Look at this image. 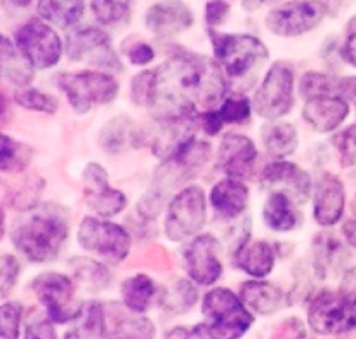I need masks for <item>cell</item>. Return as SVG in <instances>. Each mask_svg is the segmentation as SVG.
Instances as JSON below:
<instances>
[{
  "instance_id": "obj_8",
  "label": "cell",
  "mask_w": 356,
  "mask_h": 339,
  "mask_svg": "<svg viewBox=\"0 0 356 339\" xmlns=\"http://www.w3.org/2000/svg\"><path fill=\"white\" fill-rule=\"evenodd\" d=\"M296 93L298 82L294 65L285 59H278L271 63L254 90V96L250 97L254 113L266 122L284 120L294 110Z\"/></svg>"
},
{
  "instance_id": "obj_20",
  "label": "cell",
  "mask_w": 356,
  "mask_h": 339,
  "mask_svg": "<svg viewBox=\"0 0 356 339\" xmlns=\"http://www.w3.org/2000/svg\"><path fill=\"white\" fill-rule=\"evenodd\" d=\"M259 159V150L252 138L240 132H228L221 138L216 152V167L226 178L243 180L256 167Z\"/></svg>"
},
{
  "instance_id": "obj_13",
  "label": "cell",
  "mask_w": 356,
  "mask_h": 339,
  "mask_svg": "<svg viewBox=\"0 0 356 339\" xmlns=\"http://www.w3.org/2000/svg\"><path fill=\"white\" fill-rule=\"evenodd\" d=\"M13 40L31 68L40 72L58 66L65 56V38L59 35L58 28L38 16L21 23Z\"/></svg>"
},
{
  "instance_id": "obj_12",
  "label": "cell",
  "mask_w": 356,
  "mask_h": 339,
  "mask_svg": "<svg viewBox=\"0 0 356 339\" xmlns=\"http://www.w3.org/2000/svg\"><path fill=\"white\" fill-rule=\"evenodd\" d=\"M30 287L45 315L56 326L73 324L82 313L83 303L76 298L79 287L68 274L44 271L31 281Z\"/></svg>"
},
{
  "instance_id": "obj_19",
  "label": "cell",
  "mask_w": 356,
  "mask_h": 339,
  "mask_svg": "<svg viewBox=\"0 0 356 339\" xmlns=\"http://www.w3.org/2000/svg\"><path fill=\"white\" fill-rule=\"evenodd\" d=\"M143 24L156 38H172L191 30L195 13L183 0H159L143 14Z\"/></svg>"
},
{
  "instance_id": "obj_5",
  "label": "cell",
  "mask_w": 356,
  "mask_h": 339,
  "mask_svg": "<svg viewBox=\"0 0 356 339\" xmlns=\"http://www.w3.org/2000/svg\"><path fill=\"white\" fill-rule=\"evenodd\" d=\"M207 33L212 58L219 63L228 80L247 79L270 59V49L257 35L226 33L219 30H207Z\"/></svg>"
},
{
  "instance_id": "obj_38",
  "label": "cell",
  "mask_w": 356,
  "mask_h": 339,
  "mask_svg": "<svg viewBox=\"0 0 356 339\" xmlns=\"http://www.w3.org/2000/svg\"><path fill=\"white\" fill-rule=\"evenodd\" d=\"M44 188H45L44 178L31 174V176L24 178V180L21 181L19 187L10 190L9 204L13 205L16 211H21V212L33 211V209H37L38 204H40Z\"/></svg>"
},
{
  "instance_id": "obj_35",
  "label": "cell",
  "mask_w": 356,
  "mask_h": 339,
  "mask_svg": "<svg viewBox=\"0 0 356 339\" xmlns=\"http://www.w3.org/2000/svg\"><path fill=\"white\" fill-rule=\"evenodd\" d=\"M159 306L165 315L181 317L195 308L200 301L198 285L190 278H176L172 284L167 285L162 292H159Z\"/></svg>"
},
{
  "instance_id": "obj_9",
  "label": "cell",
  "mask_w": 356,
  "mask_h": 339,
  "mask_svg": "<svg viewBox=\"0 0 356 339\" xmlns=\"http://www.w3.org/2000/svg\"><path fill=\"white\" fill-rule=\"evenodd\" d=\"M80 249L97 258L104 265L118 267L129 258L132 249V233L120 223L111 219L86 216L76 228Z\"/></svg>"
},
{
  "instance_id": "obj_2",
  "label": "cell",
  "mask_w": 356,
  "mask_h": 339,
  "mask_svg": "<svg viewBox=\"0 0 356 339\" xmlns=\"http://www.w3.org/2000/svg\"><path fill=\"white\" fill-rule=\"evenodd\" d=\"M212 159V145L193 138L169 159L162 160L152 176V183L136 204V214L143 223H155L170 198L193 183Z\"/></svg>"
},
{
  "instance_id": "obj_36",
  "label": "cell",
  "mask_w": 356,
  "mask_h": 339,
  "mask_svg": "<svg viewBox=\"0 0 356 339\" xmlns=\"http://www.w3.org/2000/svg\"><path fill=\"white\" fill-rule=\"evenodd\" d=\"M63 339H108L106 305L96 299L83 303L82 313Z\"/></svg>"
},
{
  "instance_id": "obj_14",
  "label": "cell",
  "mask_w": 356,
  "mask_h": 339,
  "mask_svg": "<svg viewBox=\"0 0 356 339\" xmlns=\"http://www.w3.org/2000/svg\"><path fill=\"white\" fill-rule=\"evenodd\" d=\"M329 17L322 0H285L264 14V28L273 37L299 38L315 31Z\"/></svg>"
},
{
  "instance_id": "obj_30",
  "label": "cell",
  "mask_w": 356,
  "mask_h": 339,
  "mask_svg": "<svg viewBox=\"0 0 356 339\" xmlns=\"http://www.w3.org/2000/svg\"><path fill=\"white\" fill-rule=\"evenodd\" d=\"M35 79V70L23 58L13 38L0 33V86L14 89L28 87Z\"/></svg>"
},
{
  "instance_id": "obj_47",
  "label": "cell",
  "mask_w": 356,
  "mask_h": 339,
  "mask_svg": "<svg viewBox=\"0 0 356 339\" xmlns=\"http://www.w3.org/2000/svg\"><path fill=\"white\" fill-rule=\"evenodd\" d=\"M341 61L356 70V13L344 24L343 38L339 42Z\"/></svg>"
},
{
  "instance_id": "obj_58",
  "label": "cell",
  "mask_w": 356,
  "mask_h": 339,
  "mask_svg": "<svg viewBox=\"0 0 356 339\" xmlns=\"http://www.w3.org/2000/svg\"><path fill=\"white\" fill-rule=\"evenodd\" d=\"M353 214L356 216V194H355V198H353Z\"/></svg>"
},
{
  "instance_id": "obj_43",
  "label": "cell",
  "mask_w": 356,
  "mask_h": 339,
  "mask_svg": "<svg viewBox=\"0 0 356 339\" xmlns=\"http://www.w3.org/2000/svg\"><path fill=\"white\" fill-rule=\"evenodd\" d=\"M23 339H59L56 324L45 315L44 310H33L24 317Z\"/></svg>"
},
{
  "instance_id": "obj_21",
  "label": "cell",
  "mask_w": 356,
  "mask_h": 339,
  "mask_svg": "<svg viewBox=\"0 0 356 339\" xmlns=\"http://www.w3.org/2000/svg\"><path fill=\"white\" fill-rule=\"evenodd\" d=\"M351 249L343 237H336L329 230L316 233L312 242V271L318 281L341 277L351 267Z\"/></svg>"
},
{
  "instance_id": "obj_57",
  "label": "cell",
  "mask_w": 356,
  "mask_h": 339,
  "mask_svg": "<svg viewBox=\"0 0 356 339\" xmlns=\"http://www.w3.org/2000/svg\"><path fill=\"white\" fill-rule=\"evenodd\" d=\"M33 2L37 0H9V3H13L14 7H30Z\"/></svg>"
},
{
  "instance_id": "obj_1",
  "label": "cell",
  "mask_w": 356,
  "mask_h": 339,
  "mask_svg": "<svg viewBox=\"0 0 356 339\" xmlns=\"http://www.w3.org/2000/svg\"><path fill=\"white\" fill-rule=\"evenodd\" d=\"M155 97L149 113L155 120L195 118L228 96V77L212 56L184 47L170 49L155 66Z\"/></svg>"
},
{
  "instance_id": "obj_33",
  "label": "cell",
  "mask_w": 356,
  "mask_h": 339,
  "mask_svg": "<svg viewBox=\"0 0 356 339\" xmlns=\"http://www.w3.org/2000/svg\"><path fill=\"white\" fill-rule=\"evenodd\" d=\"M159 285L149 275L134 274L124 278L118 287L120 303L134 313H148L153 303L159 299Z\"/></svg>"
},
{
  "instance_id": "obj_48",
  "label": "cell",
  "mask_w": 356,
  "mask_h": 339,
  "mask_svg": "<svg viewBox=\"0 0 356 339\" xmlns=\"http://www.w3.org/2000/svg\"><path fill=\"white\" fill-rule=\"evenodd\" d=\"M308 324L299 317H287L277 324L270 339H306L308 338Z\"/></svg>"
},
{
  "instance_id": "obj_54",
  "label": "cell",
  "mask_w": 356,
  "mask_h": 339,
  "mask_svg": "<svg viewBox=\"0 0 356 339\" xmlns=\"http://www.w3.org/2000/svg\"><path fill=\"white\" fill-rule=\"evenodd\" d=\"M322 3L327 7L329 17H336L341 13V9H343L344 0H322Z\"/></svg>"
},
{
  "instance_id": "obj_16",
  "label": "cell",
  "mask_w": 356,
  "mask_h": 339,
  "mask_svg": "<svg viewBox=\"0 0 356 339\" xmlns=\"http://www.w3.org/2000/svg\"><path fill=\"white\" fill-rule=\"evenodd\" d=\"M83 202L92 216L111 219L127 209V195L110 184V174L99 162H87L80 174Z\"/></svg>"
},
{
  "instance_id": "obj_4",
  "label": "cell",
  "mask_w": 356,
  "mask_h": 339,
  "mask_svg": "<svg viewBox=\"0 0 356 339\" xmlns=\"http://www.w3.org/2000/svg\"><path fill=\"white\" fill-rule=\"evenodd\" d=\"M200 312L211 339H242L256 322V315L243 305L238 292L222 285H214L202 296Z\"/></svg>"
},
{
  "instance_id": "obj_44",
  "label": "cell",
  "mask_w": 356,
  "mask_h": 339,
  "mask_svg": "<svg viewBox=\"0 0 356 339\" xmlns=\"http://www.w3.org/2000/svg\"><path fill=\"white\" fill-rule=\"evenodd\" d=\"M122 54L132 66L138 68H148L156 59L155 47L143 38H127L122 44Z\"/></svg>"
},
{
  "instance_id": "obj_29",
  "label": "cell",
  "mask_w": 356,
  "mask_h": 339,
  "mask_svg": "<svg viewBox=\"0 0 356 339\" xmlns=\"http://www.w3.org/2000/svg\"><path fill=\"white\" fill-rule=\"evenodd\" d=\"M301 205L280 191H270L261 209V219L264 226L275 233L298 232L305 225V214Z\"/></svg>"
},
{
  "instance_id": "obj_31",
  "label": "cell",
  "mask_w": 356,
  "mask_h": 339,
  "mask_svg": "<svg viewBox=\"0 0 356 339\" xmlns=\"http://www.w3.org/2000/svg\"><path fill=\"white\" fill-rule=\"evenodd\" d=\"M264 152L273 160H284L294 155L299 148V131L292 122H266L259 132Z\"/></svg>"
},
{
  "instance_id": "obj_32",
  "label": "cell",
  "mask_w": 356,
  "mask_h": 339,
  "mask_svg": "<svg viewBox=\"0 0 356 339\" xmlns=\"http://www.w3.org/2000/svg\"><path fill=\"white\" fill-rule=\"evenodd\" d=\"M68 275L75 281L76 287L92 294L110 287L113 278L108 265L92 256H73L68 261Z\"/></svg>"
},
{
  "instance_id": "obj_41",
  "label": "cell",
  "mask_w": 356,
  "mask_h": 339,
  "mask_svg": "<svg viewBox=\"0 0 356 339\" xmlns=\"http://www.w3.org/2000/svg\"><path fill=\"white\" fill-rule=\"evenodd\" d=\"M334 152L337 155L341 169H355L356 167V122L344 125L341 131L330 138Z\"/></svg>"
},
{
  "instance_id": "obj_22",
  "label": "cell",
  "mask_w": 356,
  "mask_h": 339,
  "mask_svg": "<svg viewBox=\"0 0 356 339\" xmlns=\"http://www.w3.org/2000/svg\"><path fill=\"white\" fill-rule=\"evenodd\" d=\"M351 113V104L339 96L309 97L301 108L305 124L318 134H336L344 127Z\"/></svg>"
},
{
  "instance_id": "obj_37",
  "label": "cell",
  "mask_w": 356,
  "mask_h": 339,
  "mask_svg": "<svg viewBox=\"0 0 356 339\" xmlns=\"http://www.w3.org/2000/svg\"><path fill=\"white\" fill-rule=\"evenodd\" d=\"M136 0H89L94 19L103 28H120L132 17Z\"/></svg>"
},
{
  "instance_id": "obj_51",
  "label": "cell",
  "mask_w": 356,
  "mask_h": 339,
  "mask_svg": "<svg viewBox=\"0 0 356 339\" xmlns=\"http://www.w3.org/2000/svg\"><path fill=\"white\" fill-rule=\"evenodd\" d=\"M341 235L346 246L350 247L351 253L356 254V216L353 214L351 218H346L341 223Z\"/></svg>"
},
{
  "instance_id": "obj_28",
  "label": "cell",
  "mask_w": 356,
  "mask_h": 339,
  "mask_svg": "<svg viewBox=\"0 0 356 339\" xmlns=\"http://www.w3.org/2000/svg\"><path fill=\"white\" fill-rule=\"evenodd\" d=\"M233 267L250 278H268L277 267V249L268 240H247L232 253Z\"/></svg>"
},
{
  "instance_id": "obj_10",
  "label": "cell",
  "mask_w": 356,
  "mask_h": 339,
  "mask_svg": "<svg viewBox=\"0 0 356 339\" xmlns=\"http://www.w3.org/2000/svg\"><path fill=\"white\" fill-rule=\"evenodd\" d=\"M65 56L68 61L83 63L94 70L110 73H120L124 70L110 33L99 24H79L66 31Z\"/></svg>"
},
{
  "instance_id": "obj_15",
  "label": "cell",
  "mask_w": 356,
  "mask_h": 339,
  "mask_svg": "<svg viewBox=\"0 0 356 339\" xmlns=\"http://www.w3.org/2000/svg\"><path fill=\"white\" fill-rule=\"evenodd\" d=\"M222 244L212 233H200L184 244L183 268L186 277L198 287H214L225 274Z\"/></svg>"
},
{
  "instance_id": "obj_45",
  "label": "cell",
  "mask_w": 356,
  "mask_h": 339,
  "mask_svg": "<svg viewBox=\"0 0 356 339\" xmlns=\"http://www.w3.org/2000/svg\"><path fill=\"white\" fill-rule=\"evenodd\" d=\"M21 275V263L14 254H0V301L16 287Z\"/></svg>"
},
{
  "instance_id": "obj_24",
  "label": "cell",
  "mask_w": 356,
  "mask_h": 339,
  "mask_svg": "<svg viewBox=\"0 0 356 339\" xmlns=\"http://www.w3.org/2000/svg\"><path fill=\"white\" fill-rule=\"evenodd\" d=\"M252 115V100L249 96L240 93H229L216 108L200 111L197 115V125L207 136H218L228 125L247 124L250 122Z\"/></svg>"
},
{
  "instance_id": "obj_49",
  "label": "cell",
  "mask_w": 356,
  "mask_h": 339,
  "mask_svg": "<svg viewBox=\"0 0 356 339\" xmlns=\"http://www.w3.org/2000/svg\"><path fill=\"white\" fill-rule=\"evenodd\" d=\"M163 339H211L204 324L198 322L195 326H176L163 334Z\"/></svg>"
},
{
  "instance_id": "obj_11",
  "label": "cell",
  "mask_w": 356,
  "mask_h": 339,
  "mask_svg": "<svg viewBox=\"0 0 356 339\" xmlns=\"http://www.w3.org/2000/svg\"><path fill=\"white\" fill-rule=\"evenodd\" d=\"M209 198L205 190L191 183L169 200L163 216V235L174 244H186L200 235L207 223Z\"/></svg>"
},
{
  "instance_id": "obj_39",
  "label": "cell",
  "mask_w": 356,
  "mask_h": 339,
  "mask_svg": "<svg viewBox=\"0 0 356 339\" xmlns=\"http://www.w3.org/2000/svg\"><path fill=\"white\" fill-rule=\"evenodd\" d=\"M13 100L17 107L28 111H35V113L54 115L59 108L58 97L31 86L14 90Z\"/></svg>"
},
{
  "instance_id": "obj_17",
  "label": "cell",
  "mask_w": 356,
  "mask_h": 339,
  "mask_svg": "<svg viewBox=\"0 0 356 339\" xmlns=\"http://www.w3.org/2000/svg\"><path fill=\"white\" fill-rule=\"evenodd\" d=\"M259 183L264 190L280 191L291 197L298 205H305L313 197V178L308 171L292 160H271L261 169Z\"/></svg>"
},
{
  "instance_id": "obj_52",
  "label": "cell",
  "mask_w": 356,
  "mask_h": 339,
  "mask_svg": "<svg viewBox=\"0 0 356 339\" xmlns=\"http://www.w3.org/2000/svg\"><path fill=\"white\" fill-rule=\"evenodd\" d=\"M13 117V108H10V100L0 90V127L9 124Z\"/></svg>"
},
{
  "instance_id": "obj_3",
  "label": "cell",
  "mask_w": 356,
  "mask_h": 339,
  "mask_svg": "<svg viewBox=\"0 0 356 339\" xmlns=\"http://www.w3.org/2000/svg\"><path fill=\"white\" fill-rule=\"evenodd\" d=\"M10 232L14 249L35 265L58 260L70 237L68 214L58 205H40Z\"/></svg>"
},
{
  "instance_id": "obj_25",
  "label": "cell",
  "mask_w": 356,
  "mask_h": 339,
  "mask_svg": "<svg viewBox=\"0 0 356 339\" xmlns=\"http://www.w3.org/2000/svg\"><path fill=\"white\" fill-rule=\"evenodd\" d=\"M238 296L243 305L259 317H271L280 313L282 310L292 305L291 292L284 291L280 285L266 278H249L242 282L238 289Z\"/></svg>"
},
{
  "instance_id": "obj_34",
  "label": "cell",
  "mask_w": 356,
  "mask_h": 339,
  "mask_svg": "<svg viewBox=\"0 0 356 339\" xmlns=\"http://www.w3.org/2000/svg\"><path fill=\"white\" fill-rule=\"evenodd\" d=\"M89 0H37V16L59 30L70 31L86 16Z\"/></svg>"
},
{
  "instance_id": "obj_23",
  "label": "cell",
  "mask_w": 356,
  "mask_h": 339,
  "mask_svg": "<svg viewBox=\"0 0 356 339\" xmlns=\"http://www.w3.org/2000/svg\"><path fill=\"white\" fill-rule=\"evenodd\" d=\"M207 198L216 218L221 219L222 223H236L247 216L250 190L243 180L225 176L212 184Z\"/></svg>"
},
{
  "instance_id": "obj_42",
  "label": "cell",
  "mask_w": 356,
  "mask_h": 339,
  "mask_svg": "<svg viewBox=\"0 0 356 339\" xmlns=\"http://www.w3.org/2000/svg\"><path fill=\"white\" fill-rule=\"evenodd\" d=\"M24 308L19 301L0 305V339H19L23 334Z\"/></svg>"
},
{
  "instance_id": "obj_56",
  "label": "cell",
  "mask_w": 356,
  "mask_h": 339,
  "mask_svg": "<svg viewBox=\"0 0 356 339\" xmlns=\"http://www.w3.org/2000/svg\"><path fill=\"white\" fill-rule=\"evenodd\" d=\"M6 235V211L0 209V240Z\"/></svg>"
},
{
  "instance_id": "obj_7",
  "label": "cell",
  "mask_w": 356,
  "mask_h": 339,
  "mask_svg": "<svg viewBox=\"0 0 356 339\" xmlns=\"http://www.w3.org/2000/svg\"><path fill=\"white\" fill-rule=\"evenodd\" d=\"M306 324L316 336H346L356 331V299L339 289H318L306 301Z\"/></svg>"
},
{
  "instance_id": "obj_55",
  "label": "cell",
  "mask_w": 356,
  "mask_h": 339,
  "mask_svg": "<svg viewBox=\"0 0 356 339\" xmlns=\"http://www.w3.org/2000/svg\"><path fill=\"white\" fill-rule=\"evenodd\" d=\"M9 195L10 190L7 188V184L0 180V209H3V205L9 204Z\"/></svg>"
},
{
  "instance_id": "obj_46",
  "label": "cell",
  "mask_w": 356,
  "mask_h": 339,
  "mask_svg": "<svg viewBox=\"0 0 356 339\" xmlns=\"http://www.w3.org/2000/svg\"><path fill=\"white\" fill-rule=\"evenodd\" d=\"M232 16V3L228 0H207L204 6V21L207 30H218Z\"/></svg>"
},
{
  "instance_id": "obj_18",
  "label": "cell",
  "mask_w": 356,
  "mask_h": 339,
  "mask_svg": "<svg viewBox=\"0 0 356 339\" xmlns=\"http://www.w3.org/2000/svg\"><path fill=\"white\" fill-rule=\"evenodd\" d=\"M348 191L346 184L337 174L323 173L316 180L312 197V212L316 225L330 230L346 218Z\"/></svg>"
},
{
  "instance_id": "obj_26",
  "label": "cell",
  "mask_w": 356,
  "mask_h": 339,
  "mask_svg": "<svg viewBox=\"0 0 356 339\" xmlns=\"http://www.w3.org/2000/svg\"><path fill=\"white\" fill-rule=\"evenodd\" d=\"M108 339H156V324L145 313H134L120 301L106 303Z\"/></svg>"
},
{
  "instance_id": "obj_53",
  "label": "cell",
  "mask_w": 356,
  "mask_h": 339,
  "mask_svg": "<svg viewBox=\"0 0 356 339\" xmlns=\"http://www.w3.org/2000/svg\"><path fill=\"white\" fill-rule=\"evenodd\" d=\"M268 2H273V0H240V6L245 13H256L261 7L266 6Z\"/></svg>"
},
{
  "instance_id": "obj_27",
  "label": "cell",
  "mask_w": 356,
  "mask_h": 339,
  "mask_svg": "<svg viewBox=\"0 0 356 339\" xmlns=\"http://www.w3.org/2000/svg\"><path fill=\"white\" fill-rule=\"evenodd\" d=\"M97 145L108 155H118L129 148H143V127H139L131 115H115L103 124L97 134Z\"/></svg>"
},
{
  "instance_id": "obj_50",
  "label": "cell",
  "mask_w": 356,
  "mask_h": 339,
  "mask_svg": "<svg viewBox=\"0 0 356 339\" xmlns=\"http://www.w3.org/2000/svg\"><path fill=\"white\" fill-rule=\"evenodd\" d=\"M337 289L343 291L344 294L351 296V298L356 299V265H351V267L341 275Z\"/></svg>"
},
{
  "instance_id": "obj_40",
  "label": "cell",
  "mask_w": 356,
  "mask_h": 339,
  "mask_svg": "<svg viewBox=\"0 0 356 339\" xmlns=\"http://www.w3.org/2000/svg\"><path fill=\"white\" fill-rule=\"evenodd\" d=\"M31 150L24 143L0 132V171L19 173L30 164Z\"/></svg>"
},
{
  "instance_id": "obj_6",
  "label": "cell",
  "mask_w": 356,
  "mask_h": 339,
  "mask_svg": "<svg viewBox=\"0 0 356 339\" xmlns=\"http://www.w3.org/2000/svg\"><path fill=\"white\" fill-rule=\"evenodd\" d=\"M56 86L76 115H87L92 108L115 103L120 93V84L113 73L94 68L58 73Z\"/></svg>"
}]
</instances>
